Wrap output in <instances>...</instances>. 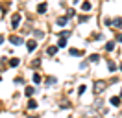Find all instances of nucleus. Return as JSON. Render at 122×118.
Here are the masks:
<instances>
[{"label": "nucleus", "mask_w": 122, "mask_h": 118, "mask_svg": "<svg viewBox=\"0 0 122 118\" xmlns=\"http://www.w3.org/2000/svg\"><path fill=\"white\" fill-rule=\"evenodd\" d=\"M26 48H28L30 52H33L35 48H37V43H35V41H28V43H26Z\"/></svg>", "instance_id": "1"}, {"label": "nucleus", "mask_w": 122, "mask_h": 118, "mask_svg": "<svg viewBox=\"0 0 122 118\" xmlns=\"http://www.w3.org/2000/svg\"><path fill=\"white\" fill-rule=\"evenodd\" d=\"M111 103H113V105H120V98H118V96H113V98H111Z\"/></svg>", "instance_id": "6"}, {"label": "nucleus", "mask_w": 122, "mask_h": 118, "mask_svg": "<svg viewBox=\"0 0 122 118\" xmlns=\"http://www.w3.org/2000/svg\"><path fill=\"white\" fill-rule=\"evenodd\" d=\"M70 55H81V52L76 50V48H72V50H70Z\"/></svg>", "instance_id": "12"}, {"label": "nucleus", "mask_w": 122, "mask_h": 118, "mask_svg": "<svg viewBox=\"0 0 122 118\" xmlns=\"http://www.w3.org/2000/svg\"><path fill=\"white\" fill-rule=\"evenodd\" d=\"M19 22H20V15H15V17H13V20H11V26L17 28V26H19Z\"/></svg>", "instance_id": "2"}, {"label": "nucleus", "mask_w": 122, "mask_h": 118, "mask_svg": "<svg viewBox=\"0 0 122 118\" xmlns=\"http://www.w3.org/2000/svg\"><path fill=\"white\" fill-rule=\"evenodd\" d=\"M81 9H83V11H89V9H91V2H83V4H81Z\"/></svg>", "instance_id": "5"}, {"label": "nucleus", "mask_w": 122, "mask_h": 118, "mask_svg": "<svg viewBox=\"0 0 122 118\" xmlns=\"http://www.w3.org/2000/svg\"><path fill=\"white\" fill-rule=\"evenodd\" d=\"M56 52H57V48H56V46H50V48H48V55H54Z\"/></svg>", "instance_id": "9"}, {"label": "nucleus", "mask_w": 122, "mask_h": 118, "mask_svg": "<svg viewBox=\"0 0 122 118\" xmlns=\"http://www.w3.org/2000/svg\"><path fill=\"white\" fill-rule=\"evenodd\" d=\"M67 20H69V17H59V19H57V24H59V26H65Z\"/></svg>", "instance_id": "3"}, {"label": "nucleus", "mask_w": 122, "mask_h": 118, "mask_svg": "<svg viewBox=\"0 0 122 118\" xmlns=\"http://www.w3.org/2000/svg\"><path fill=\"white\" fill-rule=\"evenodd\" d=\"M89 59H91L92 63H96V61H98V55H96V54H92V55H91V57H89Z\"/></svg>", "instance_id": "16"}, {"label": "nucleus", "mask_w": 122, "mask_h": 118, "mask_svg": "<svg viewBox=\"0 0 122 118\" xmlns=\"http://www.w3.org/2000/svg\"><path fill=\"white\" fill-rule=\"evenodd\" d=\"M28 107H30V109H35V107H37V102L30 100V102H28Z\"/></svg>", "instance_id": "10"}, {"label": "nucleus", "mask_w": 122, "mask_h": 118, "mask_svg": "<svg viewBox=\"0 0 122 118\" xmlns=\"http://www.w3.org/2000/svg\"><path fill=\"white\" fill-rule=\"evenodd\" d=\"M33 81H35V83H39V81H41V76H39V74H35V76H33Z\"/></svg>", "instance_id": "18"}, {"label": "nucleus", "mask_w": 122, "mask_h": 118, "mask_svg": "<svg viewBox=\"0 0 122 118\" xmlns=\"http://www.w3.org/2000/svg\"><path fill=\"white\" fill-rule=\"evenodd\" d=\"M102 87H104V83H102V81H98V83H96V88H94V90H96V92H100V90H102Z\"/></svg>", "instance_id": "14"}, {"label": "nucleus", "mask_w": 122, "mask_h": 118, "mask_svg": "<svg viewBox=\"0 0 122 118\" xmlns=\"http://www.w3.org/2000/svg\"><path fill=\"white\" fill-rule=\"evenodd\" d=\"M33 92H35V88H31V87L26 88V96H33Z\"/></svg>", "instance_id": "11"}, {"label": "nucleus", "mask_w": 122, "mask_h": 118, "mask_svg": "<svg viewBox=\"0 0 122 118\" xmlns=\"http://www.w3.org/2000/svg\"><path fill=\"white\" fill-rule=\"evenodd\" d=\"M120 70H122V65H120Z\"/></svg>", "instance_id": "20"}, {"label": "nucleus", "mask_w": 122, "mask_h": 118, "mask_svg": "<svg viewBox=\"0 0 122 118\" xmlns=\"http://www.w3.org/2000/svg\"><path fill=\"white\" fill-rule=\"evenodd\" d=\"M11 43L19 46V44H22V39H20V37H15V35H13V37H11Z\"/></svg>", "instance_id": "4"}, {"label": "nucleus", "mask_w": 122, "mask_h": 118, "mask_svg": "<svg viewBox=\"0 0 122 118\" xmlns=\"http://www.w3.org/2000/svg\"><path fill=\"white\" fill-rule=\"evenodd\" d=\"M0 43H4V37H0Z\"/></svg>", "instance_id": "19"}, {"label": "nucleus", "mask_w": 122, "mask_h": 118, "mask_svg": "<svg viewBox=\"0 0 122 118\" xmlns=\"http://www.w3.org/2000/svg\"><path fill=\"white\" fill-rule=\"evenodd\" d=\"M0 79H2V76H0Z\"/></svg>", "instance_id": "21"}, {"label": "nucleus", "mask_w": 122, "mask_h": 118, "mask_svg": "<svg viewBox=\"0 0 122 118\" xmlns=\"http://www.w3.org/2000/svg\"><path fill=\"white\" fill-rule=\"evenodd\" d=\"M37 11H39V13H45V11H46V4H39Z\"/></svg>", "instance_id": "7"}, {"label": "nucleus", "mask_w": 122, "mask_h": 118, "mask_svg": "<svg viewBox=\"0 0 122 118\" xmlns=\"http://www.w3.org/2000/svg\"><path fill=\"white\" fill-rule=\"evenodd\" d=\"M57 46H59V48H65V46H67V41H65V37H63V39H59Z\"/></svg>", "instance_id": "8"}, {"label": "nucleus", "mask_w": 122, "mask_h": 118, "mask_svg": "<svg viewBox=\"0 0 122 118\" xmlns=\"http://www.w3.org/2000/svg\"><path fill=\"white\" fill-rule=\"evenodd\" d=\"M85 88H87V87H83V85H81V87L78 88V94H83V92H85Z\"/></svg>", "instance_id": "17"}, {"label": "nucleus", "mask_w": 122, "mask_h": 118, "mask_svg": "<svg viewBox=\"0 0 122 118\" xmlns=\"http://www.w3.org/2000/svg\"><path fill=\"white\" fill-rule=\"evenodd\" d=\"M113 48H115V43H107V44H106V50H109V52H111Z\"/></svg>", "instance_id": "15"}, {"label": "nucleus", "mask_w": 122, "mask_h": 118, "mask_svg": "<svg viewBox=\"0 0 122 118\" xmlns=\"http://www.w3.org/2000/svg\"><path fill=\"white\" fill-rule=\"evenodd\" d=\"M19 63H20L19 59H11V61H9V66H17V65H19Z\"/></svg>", "instance_id": "13"}]
</instances>
